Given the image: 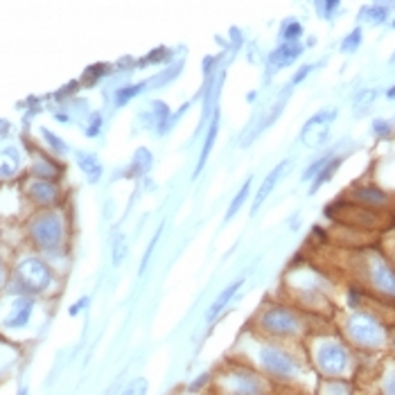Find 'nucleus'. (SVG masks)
Returning <instances> with one entry per match:
<instances>
[{
    "instance_id": "1",
    "label": "nucleus",
    "mask_w": 395,
    "mask_h": 395,
    "mask_svg": "<svg viewBox=\"0 0 395 395\" xmlns=\"http://www.w3.org/2000/svg\"><path fill=\"white\" fill-rule=\"evenodd\" d=\"M30 235H32V240L37 242V247L52 251V249H57L63 240V221L57 212H44V215H39L32 221Z\"/></svg>"
},
{
    "instance_id": "2",
    "label": "nucleus",
    "mask_w": 395,
    "mask_h": 395,
    "mask_svg": "<svg viewBox=\"0 0 395 395\" xmlns=\"http://www.w3.org/2000/svg\"><path fill=\"white\" fill-rule=\"evenodd\" d=\"M16 278L18 285L27 292H46L52 283V269L39 258H25L16 266Z\"/></svg>"
},
{
    "instance_id": "3",
    "label": "nucleus",
    "mask_w": 395,
    "mask_h": 395,
    "mask_svg": "<svg viewBox=\"0 0 395 395\" xmlns=\"http://www.w3.org/2000/svg\"><path fill=\"white\" fill-rule=\"evenodd\" d=\"M260 361H262V366L266 368V373L273 377H294L296 375V370H298V364H296V359L292 355H287L285 350L280 348H276V346H264L260 350Z\"/></svg>"
},
{
    "instance_id": "4",
    "label": "nucleus",
    "mask_w": 395,
    "mask_h": 395,
    "mask_svg": "<svg viewBox=\"0 0 395 395\" xmlns=\"http://www.w3.org/2000/svg\"><path fill=\"white\" fill-rule=\"evenodd\" d=\"M337 117V109H330V111H318L316 115H312L309 120L305 122L303 131H301V141L307 147H321L328 141V134H330V124Z\"/></svg>"
},
{
    "instance_id": "5",
    "label": "nucleus",
    "mask_w": 395,
    "mask_h": 395,
    "mask_svg": "<svg viewBox=\"0 0 395 395\" xmlns=\"http://www.w3.org/2000/svg\"><path fill=\"white\" fill-rule=\"evenodd\" d=\"M226 395H264L266 387L258 375H251V373H233L226 375L221 382Z\"/></svg>"
},
{
    "instance_id": "6",
    "label": "nucleus",
    "mask_w": 395,
    "mask_h": 395,
    "mask_svg": "<svg viewBox=\"0 0 395 395\" xmlns=\"http://www.w3.org/2000/svg\"><path fill=\"white\" fill-rule=\"evenodd\" d=\"M32 314H34V301L27 296H18L9 305V312L3 318V328L7 330H23L30 325Z\"/></svg>"
},
{
    "instance_id": "7",
    "label": "nucleus",
    "mask_w": 395,
    "mask_h": 395,
    "mask_svg": "<svg viewBox=\"0 0 395 395\" xmlns=\"http://www.w3.org/2000/svg\"><path fill=\"white\" fill-rule=\"evenodd\" d=\"M262 325L273 335H292V332H296L298 321H296V316L290 312V309L271 307V309H266V312H264Z\"/></svg>"
},
{
    "instance_id": "8",
    "label": "nucleus",
    "mask_w": 395,
    "mask_h": 395,
    "mask_svg": "<svg viewBox=\"0 0 395 395\" xmlns=\"http://www.w3.org/2000/svg\"><path fill=\"white\" fill-rule=\"evenodd\" d=\"M318 364H321L325 373H341L348 364V355L341 346L330 344V346H323L321 352H318Z\"/></svg>"
},
{
    "instance_id": "9",
    "label": "nucleus",
    "mask_w": 395,
    "mask_h": 395,
    "mask_svg": "<svg viewBox=\"0 0 395 395\" xmlns=\"http://www.w3.org/2000/svg\"><path fill=\"white\" fill-rule=\"evenodd\" d=\"M287 167H290V161H280L278 165L273 167V172H269V176L264 179V183L260 186L258 195H255L253 206H251V215H255V212H258V210L262 208V204L266 201V197H269L271 192H273V188L278 186V181L283 179V174H285V169H287Z\"/></svg>"
},
{
    "instance_id": "10",
    "label": "nucleus",
    "mask_w": 395,
    "mask_h": 395,
    "mask_svg": "<svg viewBox=\"0 0 395 395\" xmlns=\"http://www.w3.org/2000/svg\"><path fill=\"white\" fill-rule=\"evenodd\" d=\"M27 195L41 206H52V204H57V201H59V188L52 183V181L39 179V181H32V183H30Z\"/></svg>"
},
{
    "instance_id": "11",
    "label": "nucleus",
    "mask_w": 395,
    "mask_h": 395,
    "mask_svg": "<svg viewBox=\"0 0 395 395\" xmlns=\"http://www.w3.org/2000/svg\"><path fill=\"white\" fill-rule=\"evenodd\" d=\"M301 52H303V48L298 44H283L278 50H273V55L269 57V63L276 68L290 66L292 61H296L298 57H301Z\"/></svg>"
},
{
    "instance_id": "12",
    "label": "nucleus",
    "mask_w": 395,
    "mask_h": 395,
    "mask_svg": "<svg viewBox=\"0 0 395 395\" xmlns=\"http://www.w3.org/2000/svg\"><path fill=\"white\" fill-rule=\"evenodd\" d=\"M20 169V154L16 147H5L0 152V176L9 179Z\"/></svg>"
},
{
    "instance_id": "13",
    "label": "nucleus",
    "mask_w": 395,
    "mask_h": 395,
    "mask_svg": "<svg viewBox=\"0 0 395 395\" xmlns=\"http://www.w3.org/2000/svg\"><path fill=\"white\" fill-rule=\"evenodd\" d=\"M77 165H79L82 172L89 176V181L98 183L100 176H102V165L98 161V156L91 154V152H77Z\"/></svg>"
},
{
    "instance_id": "14",
    "label": "nucleus",
    "mask_w": 395,
    "mask_h": 395,
    "mask_svg": "<svg viewBox=\"0 0 395 395\" xmlns=\"http://www.w3.org/2000/svg\"><path fill=\"white\" fill-rule=\"evenodd\" d=\"M217 131H219V113L212 115V120H210V129H208V136H206L204 149H201L199 163H197V167H195V176H199V172H201V169H204V165H206V161H208V156H210V152H212V147H215Z\"/></svg>"
},
{
    "instance_id": "15",
    "label": "nucleus",
    "mask_w": 395,
    "mask_h": 395,
    "mask_svg": "<svg viewBox=\"0 0 395 395\" xmlns=\"http://www.w3.org/2000/svg\"><path fill=\"white\" fill-rule=\"evenodd\" d=\"M242 283H244V280H235V283H231V285L226 287V290H224V292H221V294L215 298V303H212V305H210V309L206 312V321H212V318H215V316L221 312V309L231 303V298H233V296H235V292H238L240 287H242Z\"/></svg>"
},
{
    "instance_id": "16",
    "label": "nucleus",
    "mask_w": 395,
    "mask_h": 395,
    "mask_svg": "<svg viewBox=\"0 0 395 395\" xmlns=\"http://www.w3.org/2000/svg\"><path fill=\"white\" fill-rule=\"evenodd\" d=\"M249 190H251V179L244 181V186L240 188V192L233 197L231 206H228V212H226V221H231L235 215H238V210L242 208V204H244V201H247V197H249Z\"/></svg>"
},
{
    "instance_id": "17",
    "label": "nucleus",
    "mask_w": 395,
    "mask_h": 395,
    "mask_svg": "<svg viewBox=\"0 0 395 395\" xmlns=\"http://www.w3.org/2000/svg\"><path fill=\"white\" fill-rule=\"evenodd\" d=\"M339 165H341V158H332V161H330V163L321 169V172H318V176H316V181H314V186H312V192H316L321 186H325L328 181L335 176V172L339 169Z\"/></svg>"
},
{
    "instance_id": "18",
    "label": "nucleus",
    "mask_w": 395,
    "mask_h": 395,
    "mask_svg": "<svg viewBox=\"0 0 395 395\" xmlns=\"http://www.w3.org/2000/svg\"><path fill=\"white\" fill-rule=\"evenodd\" d=\"M303 34V27L298 20H287L285 27H283V39H285V44H296L298 39H301Z\"/></svg>"
},
{
    "instance_id": "19",
    "label": "nucleus",
    "mask_w": 395,
    "mask_h": 395,
    "mask_svg": "<svg viewBox=\"0 0 395 395\" xmlns=\"http://www.w3.org/2000/svg\"><path fill=\"white\" fill-rule=\"evenodd\" d=\"M147 389H149L147 380L145 377H136L134 382L127 384L120 395H147Z\"/></svg>"
},
{
    "instance_id": "20",
    "label": "nucleus",
    "mask_w": 395,
    "mask_h": 395,
    "mask_svg": "<svg viewBox=\"0 0 395 395\" xmlns=\"http://www.w3.org/2000/svg\"><path fill=\"white\" fill-rule=\"evenodd\" d=\"M355 197H357L359 201H370V204H384V199H387L380 190H370V188L357 190V192H355Z\"/></svg>"
},
{
    "instance_id": "21",
    "label": "nucleus",
    "mask_w": 395,
    "mask_h": 395,
    "mask_svg": "<svg viewBox=\"0 0 395 395\" xmlns=\"http://www.w3.org/2000/svg\"><path fill=\"white\" fill-rule=\"evenodd\" d=\"M143 86H145V84H134V86H124V89H120V91L115 93V102H117V104H124L127 100L136 98V95L143 91Z\"/></svg>"
},
{
    "instance_id": "22",
    "label": "nucleus",
    "mask_w": 395,
    "mask_h": 395,
    "mask_svg": "<svg viewBox=\"0 0 395 395\" xmlns=\"http://www.w3.org/2000/svg\"><path fill=\"white\" fill-rule=\"evenodd\" d=\"M124 255H127V240L124 235H117L113 242V264H120Z\"/></svg>"
},
{
    "instance_id": "23",
    "label": "nucleus",
    "mask_w": 395,
    "mask_h": 395,
    "mask_svg": "<svg viewBox=\"0 0 395 395\" xmlns=\"http://www.w3.org/2000/svg\"><path fill=\"white\" fill-rule=\"evenodd\" d=\"M330 161H332V158H330V156H323V158H318V161L316 163H312V165H309L307 169H305V172H303V181H309V179H312L316 172H321V169L330 163Z\"/></svg>"
},
{
    "instance_id": "24",
    "label": "nucleus",
    "mask_w": 395,
    "mask_h": 395,
    "mask_svg": "<svg viewBox=\"0 0 395 395\" xmlns=\"http://www.w3.org/2000/svg\"><path fill=\"white\" fill-rule=\"evenodd\" d=\"M41 134H44V138H46V141H48V145H50L52 149H57L59 154H63V152H66V145H63V141H61L59 136H55V134H52L50 129H44V131H41Z\"/></svg>"
},
{
    "instance_id": "25",
    "label": "nucleus",
    "mask_w": 395,
    "mask_h": 395,
    "mask_svg": "<svg viewBox=\"0 0 395 395\" xmlns=\"http://www.w3.org/2000/svg\"><path fill=\"white\" fill-rule=\"evenodd\" d=\"M359 41H361V32L355 30V32H352V34L344 41V44H341V48H344V52H352V50H357Z\"/></svg>"
},
{
    "instance_id": "26",
    "label": "nucleus",
    "mask_w": 395,
    "mask_h": 395,
    "mask_svg": "<svg viewBox=\"0 0 395 395\" xmlns=\"http://www.w3.org/2000/svg\"><path fill=\"white\" fill-rule=\"evenodd\" d=\"M100 124H102V117L95 113V115L91 117V127L86 129V134H89V136H98V134H100Z\"/></svg>"
},
{
    "instance_id": "27",
    "label": "nucleus",
    "mask_w": 395,
    "mask_h": 395,
    "mask_svg": "<svg viewBox=\"0 0 395 395\" xmlns=\"http://www.w3.org/2000/svg\"><path fill=\"white\" fill-rule=\"evenodd\" d=\"M86 303H89V298H82V301H77V303H75V305L68 309V314H70V316H77V314L82 312V309L86 307Z\"/></svg>"
},
{
    "instance_id": "28",
    "label": "nucleus",
    "mask_w": 395,
    "mask_h": 395,
    "mask_svg": "<svg viewBox=\"0 0 395 395\" xmlns=\"http://www.w3.org/2000/svg\"><path fill=\"white\" fill-rule=\"evenodd\" d=\"M206 382H208V375H199V380H195V382L190 384V391H199Z\"/></svg>"
},
{
    "instance_id": "29",
    "label": "nucleus",
    "mask_w": 395,
    "mask_h": 395,
    "mask_svg": "<svg viewBox=\"0 0 395 395\" xmlns=\"http://www.w3.org/2000/svg\"><path fill=\"white\" fill-rule=\"evenodd\" d=\"M375 131H377V134H389V131H391V127H389L387 122L377 120V122H375Z\"/></svg>"
},
{
    "instance_id": "30",
    "label": "nucleus",
    "mask_w": 395,
    "mask_h": 395,
    "mask_svg": "<svg viewBox=\"0 0 395 395\" xmlns=\"http://www.w3.org/2000/svg\"><path fill=\"white\" fill-rule=\"evenodd\" d=\"M309 70H312V66H305V68H301V72H298L296 77H294V84L303 82V79H305V75H309Z\"/></svg>"
},
{
    "instance_id": "31",
    "label": "nucleus",
    "mask_w": 395,
    "mask_h": 395,
    "mask_svg": "<svg viewBox=\"0 0 395 395\" xmlns=\"http://www.w3.org/2000/svg\"><path fill=\"white\" fill-rule=\"evenodd\" d=\"M389 98H395V86H393V89L389 91Z\"/></svg>"
},
{
    "instance_id": "32",
    "label": "nucleus",
    "mask_w": 395,
    "mask_h": 395,
    "mask_svg": "<svg viewBox=\"0 0 395 395\" xmlns=\"http://www.w3.org/2000/svg\"><path fill=\"white\" fill-rule=\"evenodd\" d=\"M16 395H27V389H20V391H18Z\"/></svg>"
},
{
    "instance_id": "33",
    "label": "nucleus",
    "mask_w": 395,
    "mask_h": 395,
    "mask_svg": "<svg viewBox=\"0 0 395 395\" xmlns=\"http://www.w3.org/2000/svg\"><path fill=\"white\" fill-rule=\"evenodd\" d=\"M0 283H3V269H0Z\"/></svg>"
}]
</instances>
